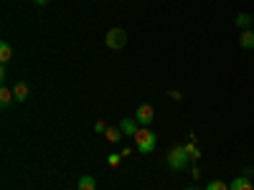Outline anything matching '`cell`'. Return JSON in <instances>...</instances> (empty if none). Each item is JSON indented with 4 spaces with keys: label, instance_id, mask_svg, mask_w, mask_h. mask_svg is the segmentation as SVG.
Segmentation results:
<instances>
[{
    "label": "cell",
    "instance_id": "1",
    "mask_svg": "<svg viewBox=\"0 0 254 190\" xmlns=\"http://www.w3.org/2000/svg\"><path fill=\"white\" fill-rule=\"evenodd\" d=\"M155 144H158V135L150 130V127H140L137 135H135V147L140 155H150L155 152Z\"/></svg>",
    "mask_w": 254,
    "mask_h": 190
},
{
    "label": "cell",
    "instance_id": "2",
    "mask_svg": "<svg viewBox=\"0 0 254 190\" xmlns=\"http://www.w3.org/2000/svg\"><path fill=\"white\" fill-rule=\"evenodd\" d=\"M188 165H190V157H188L183 144H176L168 150V167H171V170H186Z\"/></svg>",
    "mask_w": 254,
    "mask_h": 190
},
{
    "label": "cell",
    "instance_id": "3",
    "mask_svg": "<svg viewBox=\"0 0 254 190\" xmlns=\"http://www.w3.org/2000/svg\"><path fill=\"white\" fill-rule=\"evenodd\" d=\"M104 44H107L112 51L122 48V46L127 44V33H125V28H110L107 36H104Z\"/></svg>",
    "mask_w": 254,
    "mask_h": 190
},
{
    "label": "cell",
    "instance_id": "4",
    "mask_svg": "<svg viewBox=\"0 0 254 190\" xmlns=\"http://www.w3.org/2000/svg\"><path fill=\"white\" fill-rule=\"evenodd\" d=\"M135 119H137V124H142V127H150L153 119H155V109L150 107V104H140L137 112H135Z\"/></svg>",
    "mask_w": 254,
    "mask_h": 190
},
{
    "label": "cell",
    "instance_id": "5",
    "mask_svg": "<svg viewBox=\"0 0 254 190\" xmlns=\"http://www.w3.org/2000/svg\"><path fill=\"white\" fill-rule=\"evenodd\" d=\"M120 130H122L127 137H135V135H137V130H140V127H137V119H132V117H125V119L120 122Z\"/></svg>",
    "mask_w": 254,
    "mask_h": 190
},
{
    "label": "cell",
    "instance_id": "6",
    "mask_svg": "<svg viewBox=\"0 0 254 190\" xmlns=\"http://www.w3.org/2000/svg\"><path fill=\"white\" fill-rule=\"evenodd\" d=\"M28 92H31V89H28V84H26V81H18L15 87H13V96H15V101H18V104H23V101L28 99Z\"/></svg>",
    "mask_w": 254,
    "mask_h": 190
},
{
    "label": "cell",
    "instance_id": "7",
    "mask_svg": "<svg viewBox=\"0 0 254 190\" xmlns=\"http://www.w3.org/2000/svg\"><path fill=\"white\" fill-rule=\"evenodd\" d=\"M229 190H254V183L249 180V178H234V180H231L229 183Z\"/></svg>",
    "mask_w": 254,
    "mask_h": 190
},
{
    "label": "cell",
    "instance_id": "8",
    "mask_svg": "<svg viewBox=\"0 0 254 190\" xmlns=\"http://www.w3.org/2000/svg\"><path fill=\"white\" fill-rule=\"evenodd\" d=\"M234 26H237L239 31H249V28L254 26V18H252L249 13H239V15L234 18Z\"/></svg>",
    "mask_w": 254,
    "mask_h": 190
},
{
    "label": "cell",
    "instance_id": "9",
    "mask_svg": "<svg viewBox=\"0 0 254 190\" xmlns=\"http://www.w3.org/2000/svg\"><path fill=\"white\" fill-rule=\"evenodd\" d=\"M183 147H186V152H188L190 162H198V157H201V150L196 147V137H193V135H190V140H188V142H186Z\"/></svg>",
    "mask_w": 254,
    "mask_h": 190
},
{
    "label": "cell",
    "instance_id": "10",
    "mask_svg": "<svg viewBox=\"0 0 254 190\" xmlns=\"http://www.w3.org/2000/svg\"><path fill=\"white\" fill-rule=\"evenodd\" d=\"M76 190H97V180L92 175H81L76 180Z\"/></svg>",
    "mask_w": 254,
    "mask_h": 190
},
{
    "label": "cell",
    "instance_id": "11",
    "mask_svg": "<svg viewBox=\"0 0 254 190\" xmlns=\"http://www.w3.org/2000/svg\"><path fill=\"white\" fill-rule=\"evenodd\" d=\"M13 101H15V96H13V89H8V87H3V89H0V107H3V109H8Z\"/></svg>",
    "mask_w": 254,
    "mask_h": 190
},
{
    "label": "cell",
    "instance_id": "12",
    "mask_svg": "<svg viewBox=\"0 0 254 190\" xmlns=\"http://www.w3.org/2000/svg\"><path fill=\"white\" fill-rule=\"evenodd\" d=\"M239 46L242 48H254V31H242L239 33Z\"/></svg>",
    "mask_w": 254,
    "mask_h": 190
},
{
    "label": "cell",
    "instance_id": "13",
    "mask_svg": "<svg viewBox=\"0 0 254 190\" xmlns=\"http://www.w3.org/2000/svg\"><path fill=\"white\" fill-rule=\"evenodd\" d=\"M122 130H120V127H107V132H104V137H107V142H112V144H117L120 140H122Z\"/></svg>",
    "mask_w": 254,
    "mask_h": 190
},
{
    "label": "cell",
    "instance_id": "14",
    "mask_svg": "<svg viewBox=\"0 0 254 190\" xmlns=\"http://www.w3.org/2000/svg\"><path fill=\"white\" fill-rule=\"evenodd\" d=\"M10 58H13V46L8 44V41H3V44H0V61L8 63Z\"/></svg>",
    "mask_w": 254,
    "mask_h": 190
},
{
    "label": "cell",
    "instance_id": "15",
    "mask_svg": "<svg viewBox=\"0 0 254 190\" xmlns=\"http://www.w3.org/2000/svg\"><path fill=\"white\" fill-rule=\"evenodd\" d=\"M206 190H229V185L221 183V180H214V183H208V185H206Z\"/></svg>",
    "mask_w": 254,
    "mask_h": 190
},
{
    "label": "cell",
    "instance_id": "16",
    "mask_svg": "<svg viewBox=\"0 0 254 190\" xmlns=\"http://www.w3.org/2000/svg\"><path fill=\"white\" fill-rule=\"evenodd\" d=\"M94 132H97V135H104V132H107V124H104L102 119H97V122H94Z\"/></svg>",
    "mask_w": 254,
    "mask_h": 190
},
{
    "label": "cell",
    "instance_id": "17",
    "mask_svg": "<svg viewBox=\"0 0 254 190\" xmlns=\"http://www.w3.org/2000/svg\"><path fill=\"white\" fill-rule=\"evenodd\" d=\"M107 162H110V167H117V165H120V155H117V152H112V155L107 157Z\"/></svg>",
    "mask_w": 254,
    "mask_h": 190
},
{
    "label": "cell",
    "instance_id": "18",
    "mask_svg": "<svg viewBox=\"0 0 254 190\" xmlns=\"http://www.w3.org/2000/svg\"><path fill=\"white\" fill-rule=\"evenodd\" d=\"M168 96H171V99H176V101H178V99H181V92H168Z\"/></svg>",
    "mask_w": 254,
    "mask_h": 190
},
{
    "label": "cell",
    "instance_id": "19",
    "mask_svg": "<svg viewBox=\"0 0 254 190\" xmlns=\"http://www.w3.org/2000/svg\"><path fill=\"white\" fill-rule=\"evenodd\" d=\"M33 3H36V5H46V3H49V0H33Z\"/></svg>",
    "mask_w": 254,
    "mask_h": 190
},
{
    "label": "cell",
    "instance_id": "20",
    "mask_svg": "<svg viewBox=\"0 0 254 190\" xmlns=\"http://www.w3.org/2000/svg\"><path fill=\"white\" fill-rule=\"evenodd\" d=\"M186 190H198V188H186Z\"/></svg>",
    "mask_w": 254,
    "mask_h": 190
}]
</instances>
